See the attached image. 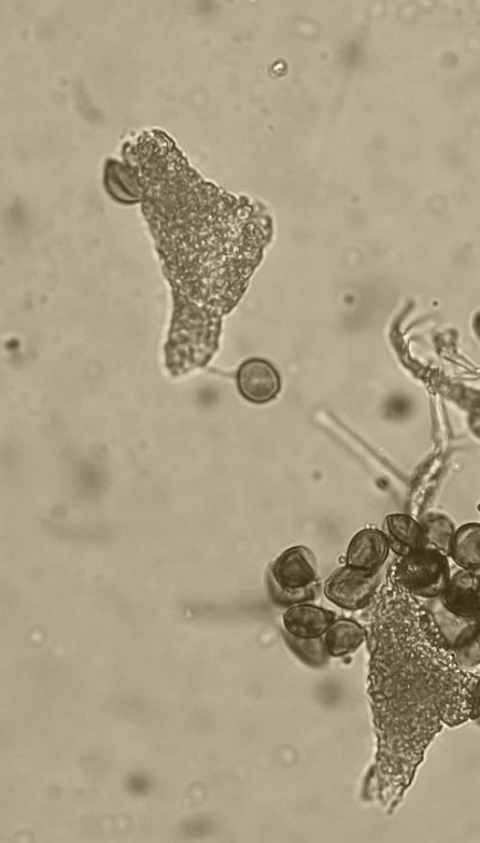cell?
I'll return each mask as SVG.
<instances>
[{
    "label": "cell",
    "mask_w": 480,
    "mask_h": 843,
    "mask_svg": "<svg viewBox=\"0 0 480 843\" xmlns=\"http://www.w3.org/2000/svg\"><path fill=\"white\" fill-rule=\"evenodd\" d=\"M451 651L465 669L480 666V625L478 616L466 627L451 646Z\"/></svg>",
    "instance_id": "obj_14"
},
{
    "label": "cell",
    "mask_w": 480,
    "mask_h": 843,
    "mask_svg": "<svg viewBox=\"0 0 480 843\" xmlns=\"http://www.w3.org/2000/svg\"><path fill=\"white\" fill-rule=\"evenodd\" d=\"M445 608L463 617L480 613V569H460L450 576L440 597Z\"/></svg>",
    "instance_id": "obj_6"
},
{
    "label": "cell",
    "mask_w": 480,
    "mask_h": 843,
    "mask_svg": "<svg viewBox=\"0 0 480 843\" xmlns=\"http://www.w3.org/2000/svg\"><path fill=\"white\" fill-rule=\"evenodd\" d=\"M420 524L425 530V547L449 556L457 532L455 523L444 514H429Z\"/></svg>",
    "instance_id": "obj_12"
},
{
    "label": "cell",
    "mask_w": 480,
    "mask_h": 843,
    "mask_svg": "<svg viewBox=\"0 0 480 843\" xmlns=\"http://www.w3.org/2000/svg\"><path fill=\"white\" fill-rule=\"evenodd\" d=\"M449 556L461 569H480V524H465L457 530Z\"/></svg>",
    "instance_id": "obj_10"
},
{
    "label": "cell",
    "mask_w": 480,
    "mask_h": 843,
    "mask_svg": "<svg viewBox=\"0 0 480 843\" xmlns=\"http://www.w3.org/2000/svg\"><path fill=\"white\" fill-rule=\"evenodd\" d=\"M390 549L405 556L425 547V530L417 520L406 514H392L385 522Z\"/></svg>",
    "instance_id": "obj_8"
},
{
    "label": "cell",
    "mask_w": 480,
    "mask_h": 843,
    "mask_svg": "<svg viewBox=\"0 0 480 843\" xmlns=\"http://www.w3.org/2000/svg\"><path fill=\"white\" fill-rule=\"evenodd\" d=\"M478 512H480V503L478 504Z\"/></svg>",
    "instance_id": "obj_19"
},
{
    "label": "cell",
    "mask_w": 480,
    "mask_h": 843,
    "mask_svg": "<svg viewBox=\"0 0 480 843\" xmlns=\"http://www.w3.org/2000/svg\"><path fill=\"white\" fill-rule=\"evenodd\" d=\"M389 551L390 545L385 532L365 528L348 544L346 564L353 568L378 573L386 564Z\"/></svg>",
    "instance_id": "obj_5"
},
{
    "label": "cell",
    "mask_w": 480,
    "mask_h": 843,
    "mask_svg": "<svg viewBox=\"0 0 480 843\" xmlns=\"http://www.w3.org/2000/svg\"><path fill=\"white\" fill-rule=\"evenodd\" d=\"M450 576L448 556L427 547L399 556L393 566L394 582L406 593L426 599L441 597Z\"/></svg>",
    "instance_id": "obj_1"
},
{
    "label": "cell",
    "mask_w": 480,
    "mask_h": 843,
    "mask_svg": "<svg viewBox=\"0 0 480 843\" xmlns=\"http://www.w3.org/2000/svg\"><path fill=\"white\" fill-rule=\"evenodd\" d=\"M237 385L246 400L267 403L278 397L281 381L272 363L262 359H251L238 370Z\"/></svg>",
    "instance_id": "obj_4"
},
{
    "label": "cell",
    "mask_w": 480,
    "mask_h": 843,
    "mask_svg": "<svg viewBox=\"0 0 480 843\" xmlns=\"http://www.w3.org/2000/svg\"><path fill=\"white\" fill-rule=\"evenodd\" d=\"M478 621H479V625H480V613L478 614Z\"/></svg>",
    "instance_id": "obj_18"
},
{
    "label": "cell",
    "mask_w": 480,
    "mask_h": 843,
    "mask_svg": "<svg viewBox=\"0 0 480 843\" xmlns=\"http://www.w3.org/2000/svg\"><path fill=\"white\" fill-rule=\"evenodd\" d=\"M380 578L371 573L349 566L335 570L324 584V595L338 608L361 610L369 606L376 594Z\"/></svg>",
    "instance_id": "obj_2"
},
{
    "label": "cell",
    "mask_w": 480,
    "mask_h": 843,
    "mask_svg": "<svg viewBox=\"0 0 480 843\" xmlns=\"http://www.w3.org/2000/svg\"><path fill=\"white\" fill-rule=\"evenodd\" d=\"M317 561L307 547L299 545L282 553L268 573V587L296 592L317 583Z\"/></svg>",
    "instance_id": "obj_3"
},
{
    "label": "cell",
    "mask_w": 480,
    "mask_h": 843,
    "mask_svg": "<svg viewBox=\"0 0 480 843\" xmlns=\"http://www.w3.org/2000/svg\"><path fill=\"white\" fill-rule=\"evenodd\" d=\"M282 636H284L290 650L306 666L322 668L330 664L331 656L326 645H324L323 637L313 639L299 638L291 636L284 629H282Z\"/></svg>",
    "instance_id": "obj_13"
},
{
    "label": "cell",
    "mask_w": 480,
    "mask_h": 843,
    "mask_svg": "<svg viewBox=\"0 0 480 843\" xmlns=\"http://www.w3.org/2000/svg\"><path fill=\"white\" fill-rule=\"evenodd\" d=\"M476 331L478 336L480 337V316H478L476 319Z\"/></svg>",
    "instance_id": "obj_17"
},
{
    "label": "cell",
    "mask_w": 480,
    "mask_h": 843,
    "mask_svg": "<svg viewBox=\"0 0 480 843\" xmlns=\"http://www.w3.org/2000/svg\"><path fill=\"white\" fill-rule=\"evenodd\" d=\"M113 171L108 172L106 181L107 189L113 198L121 203L131 204L143 199L144 188L140 184L139 176L134 174L132 168L116 162Z\"/></svg>",
    "instance_id": "obj_11"
},
{
    "label": "cell",
    "mask_w": 480,
    "mask_h": 843,
    "mask_svg": "<svg viewBox=\"0 0 480 843\" xmlns=\"http://www.w3.org/2000/svg\"><path fill=\"white\" fill-rule=\"evenodd\" d=\"M469 718L480 721V677L471 676L468 695Z\"/></svg>",
    "instance_id": "obj_16"
},
{
    "label": "cell",
    "mask_w": 480,
    "mask_h": 843,
    "mask_svg": "<svg viewBox=\"0 0 480 843\" xmlns=\"http://www.w3.org/2000/svg\"><path fill=\"white\" fill-rule=\"evenodd\" d=\"M335 620V613L303 603L288 608L282 616V629L299 638H321Z\"/></svg>",
    "instance_id": "obj_7"
},
{
    "label": "cell",
    "mask_w": 480,
    "mask_h": 843,
    "mask_svg": "<svg viewBox=\"0 0 480 843\" xmlns=\"http://www.w3.org/2000/svg\"><path fill=\"white\" fill-rule=\"evenodd\" d=\"M368 637L366 629L348 618L335 620L323 636L331 657H345L356 652Z\"/></svg>",
    "instance_id": "obj_9"
},
{
    "label": "cell",
    "mask_w": 480,
    "mask_h": 843,
    "mask_svg": "<svg viewBox=\"0 0 480 843\" xmlns=\"http://www.w3.org/2000/svg\"><path fill=\"white\" fill-rule=\"evenodd\" d=\"M268 589H270L271 598L279 604V606L289 608L296 606V604L309 603L316 599L319 595V583L305 588L296 589V592H284V589L274 587H268Z\"/></svg>",
    "instance_id": "obj_15"
}]
</instances>
